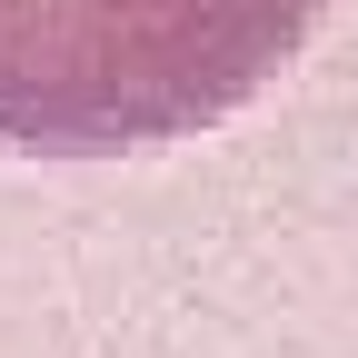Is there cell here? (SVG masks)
<instances>
[{
  "mask_svg": "<svg viewBox=\"0 0 358 358\" xmlns=\"http://www.w3.org/2000/svg\"><path fill=\"white\" fill-rule=\"evenodd\" d=\"M329 0H0V150L120 159L199 140L279 80Z\"/></svg>",
  "mask_w": 358,
  "mask_h": 358,
  "instance_id": "6da1fadb",
  "label": "cell"
}]
</instances>
